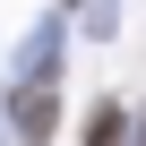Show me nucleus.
<instances>
[{
	"instance_id": "obj_1",
	"label": "nucleus",
	"mask_w": 146,
	"mask_h": 146,
	"mask_svg": "<svg viewBox=\"0 0 146 146\" xmlns=\"http://www.w3.org/2000/svg\"><path fill=\"white\" fill-rule=\"evenodd\" d=\"M52 120H60L52 86H26V95H17V137H26V146H43V137H52Z\"/></svg>"
},
{
	"instance_id": "obj_2",
	"label": "nucleus",
	"mask_w": 146,
	"mask_h": 146,
	"mask_svg": "<svg viewBox=\"0 0 146 146\" xmlns=\"http://www.w3.org/2000/svg\"><path fill=\"white\" fill-rule=\"evenodd\" d=\"M112 137H120V112L103 103V112H95V146H112Z\"/></svg>"
}]
</instances>
